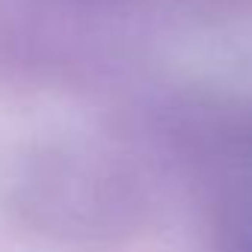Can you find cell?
Segmentation results:
<instances>
[{"label":"cell","mask_w":252,"mask_h":252,"mask_svg":"<svg viewBox=\"0 0 252 252\" xmlns=\"http://www.w3.org/2000/svg\"><path fill=\"white\" fill-rule=\"evenodd\" d=\"M222 240L225 252H252V158H240V166L228 175L222 199Z\"/></svg>","instance_id":"obj_1"}]
</instances>
